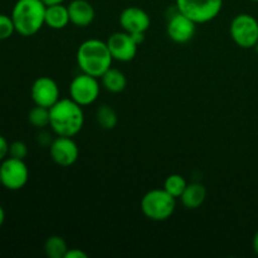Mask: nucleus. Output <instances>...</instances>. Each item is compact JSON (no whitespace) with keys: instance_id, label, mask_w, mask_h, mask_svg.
I'll use <instances>...</instances> for the list:
<instances>
[{"instance_id":"11","label":"nucleus","mask_w":258,"mask_h":258,"mask_svg":"<svg viewBox=\"0 0 258 258\" xmlns=\"http://www.w3.org/2000/svg\"><path fill=\"white\" fill-rule=\"evenodd\" d=\"M30 96L35 105L50 108L60 98L59 87L53 78L42 76L33 82Z\"/></svg>"},{"instance_id":"9","label":"nucleus","mask_w":258,"mask_h":258,"mask_svg":"<svg viewBox=\"0 0 258 258\" xmlns=\"http://www.w3.org/2000/svg\"><path fill=\"white\" fill-rule=\"evenodd\" d=\"M106 43H107V47L110 49L113 60H118V62L133 60L136 57L138 48L140 45L136 42L135 38L125 30L112 33L106 40Z\"/></svg>"},{"instance_id":"10","label":"nucleus","mask_w":258,"mask_h":258,"mask_svg":"<svg viewBox=\"0 0 258 258\" xmlns=\"http://www.w3.org/2000/svg\"><path fill=\"white\" fill-rule=\"evenodd\" d=\"M49 154L52 160L57 165L67 168V166L73 165L78 160L80 149L72 138L57 136L54 140L50 141Z\"/></svg>"},{"instance_id":"24","label":"nucleus","mask_w":258,"mask_h":258,"mask_svg":"<svg viewBox=\"0 0 258 258\" xmlns=\"http://www.w3.org/2000/svg\"><path fill=\"white\" fill-rule=\"evenodd\" d=\"M9 156V144L7 139L0 135V163Z\"/></svg>"},{"instance_id":"12","label":"nucleus","mask_w":258,"mask_h":258,"mask_svg":"<svg viewBox=\"0 0 258 258\" xmlns=\"http://www.w3.org/2000/svg\"><path fill=\"white\" fill-rule=\"evenodd\" d=\"M176 9V8H175ZM197 23L189 19L184 14H181L178 9L176 12L169 18L168 24H166V34L173 42L184 44L188 43L189 40L193 39L196 34Z\"/></svg>"},{"instance_id":"17","label":"nucleus","mask_w":258,"mask_h":258,"mask_svg":"<svg viewBox=\"0 0 258 258\" xmlns=\"http://www.w3.org/2000/svg\"><path fill=\"white\" fill-rule=\"evenodd\" d=\"M102 81V86L108 91V92L112 93H120L127 86V80H126V76L123 75V72H121L117 68H112L106 71L105 75L101 77Z\"/></svg>"},{"instance_id":"27","label":"nucleus","mask_w":258,"mask_h":258,"mask_svg":"<svg viewBox=\"0 0 258 258\" xmlns=\"http://www.w3.org/2000/svg\"><path fill=\"white\" fill-rule=\"evenodd\" d=\"M45 4V7H49V5H55V4H63L64 0H42Z\"/></svg>"},{"instance_id":"22","label":"nucleus","mask_w":258,"mask_h":258,"mask_svg":"<svg viewBox=\"0 0 258 258\" xmlns=\"http://www.w3.org/2000/svg\"><path fill=\"white\" fill-rule=\"evenodd\" d=\"M15 27L10 15L0 14V40H7L14 34Z\"/></svg>"},{"instance_id":"30","label":"nucleus","mask_w":258,"mask_h":258,"mask_svg":"<svg viewBox=\"0 0 258 258\" xmlns=\"http://www.w3.org/2000/svg\"><path fill=\"white\" fill-rule=\"evenodd\" d=\"M251 2H254V3H258V0H251Z\"/></svg>"},{"instance_id":"28","label":"nucleus","mask_w":258,"mask_h":258,"mask_svg":"<svg viewBox=\"0 0 258 258\" xmlns=\"http://www.w3.org/2000/svg\"><path fill=\"white\" fill-rule=\"evenodd\" d=\"M4 222H5V211H4V208L0 206V227L4 224Z\"/></svg>"},{"instance_id":"4","label":"nucleus","mask_w":258,"mask_h":258,"mask_svg":"<svg viewBox=\"0 0 258 258\" xmlns=\"http://www.w3.org/2000/svg\"><path fill=\"white\" fill-rule=\"evenodd\" d=\"M176 198L165 189H151L140 202V208L144 216L150 221L163 222L170 218L175 212Z\"/></svg>"},{"instance_id":"19","label":"nucleus","mask_w":258,"mask_h":258,"mask_svg":"<svg viewBox=\"0 0 258 258\" xmlns=\"http://www.w3.org/2000/svg\"><path fill=\"white\" fill-rule=\"evenodd\" d=\"M96 120L103 130H112L117 125L118 116L110 105H102L96 112Z\"/></svg>"},{"instance_id":"20","label":"nucleus","mask_w":258,"mask_h":258,"mask_svg":"<svg viewBox=\"0 0 258 258\" xmlns=\"http://www.w3.org/2000/svg\"><path fill=\"white\" fill-rule=\"evenodd\" d=\"M186 185H188V183H186V180L184 179L183 175H180V174H171V175H169L168 178L165 179L163 188L165 189L170 196H173L174 198L178 199L180 198L181 194L184 193Z\"/></svg>"},{"instance_id":"26","label":"nucleus","mask_w":258,"mask_h":258,"mask_svg":"<svg viewBox=\"0 0 258 258\" xmlns=\"http://www.w3.org/2000/svg\"><path fill=\"white\" fill-rule=\"evenodd\" d=\"M252 247H253L254 253L258 256V231L256 232V234H254V237H253V241H252Z\"/></svg>"},{"instance_id":"31","label":"nucleus","mask_w":258,"mask_h":258,"mask_svg":"<svg viewBox=\"0 0 258 258\" xmlns=\"http://www.w3.org/2000/svg\"><path fill=\"white\" fill-rule=\"evenodd\" d=\"M0 186H2V178H0Z\"/></svg>"},{"instance_id":"1","label":"nucleus","mask_w":258,"mask_h":258,"mask_svg":"<svg viewBox=\"0 0 258 258\" xmlns=\"http://www.w3.org/2000/svg\"><path fill=\"white\" fill-rule=\"evenodd\" d=\"M85 123L82 106L72 98H59L49 108V126L57 136L73 138L77 135Z\"/></svg>"},{"instance_id":"25","label":"nucleus","mask_w":258,"mask_h":258,"mask_svg":"<svg viewBox=\"0 0 258 258\" xmlns=\"http://www.w3.org/2000/svg\"><path fill=\"white\" fill-rule=\"evenodd\" d=\"M88 254L80 248H70L64 258H87Z\"/></svg>"},{"instance_id":"7","label":"nucleus","mask_w":258,"mask_h":258,"mask_svg":"<svg viewBox=\"0 0 258 258\" xmlns=\"http://www.w3.org/2000/svg\"><path fill=\"white\" fill-rule=\"evenodd\" d=\"M2 186L8 190H20L29 180V169L24 160L9 156L0 164Z\"/></svg>"},{"instance_id":"16","label":"nucleus","mask_w":258,"mask_h":258,"mask_svg":"<svg viewBox=\"0 0 258 258\" xmlns=\"http://www.w3.org/2000/svg\"><path fill=\"white\" fill-rule=\"evenodd\" d=\"M207 198V189L201 183H190L181 194V204L186 209H198Z\"/></svg>"},{"instance_id":"8","label":"nucleus","mask_w":258,"mask_h":258,"mask_svg":"<svg viewBox=\"0 0 258 258\" xmlns=\"http://www.w3.org/2000/svg\"><path fill=\"white\" fill-rule=\"evenodd\" d=\"M98 96H100V83L97 77L82 72L71 81L70 97L82 107L96 102Z\"/></svg>"},{"instance_id":"2","label":"nucleus","mask_w":258,"mask_h":258,"mask_svg":"<svg viewBox=\"0 0 258 258\" xmlns=\"http://www.w3.org/2000/svg\"><path fill=\"white\" fill-rule=\"evenodd\" d=\"M81 72L101 78L112 64V55L107 43L100 39H87L81 43L76 54Z\"/></svg>"},{"instance_id":"15","label":"nucleus","mask_w":258,"mask_h":258,"mask_svg":"<svg viewBox=\"0 0 258 258\" xmlns=\"http://www.w3.org/2000/svg\"><path fill=\"white\" fill-rule=\"evenodd\" d=\"M45 25L55 30L63 29L71 23L68 8L63 4L49 5L45 9Z\"/></svg>"},{"instance_id":"6","label":"nucleus","mask_w":258,"mask_h":258,"mask_svg":"<svg viewBox=\"0 0 258 258\" xmlns=\"http://www.w3.org/2000/svg\"><path fill=\"white\" fill-rule=\"evenodd\" d=\"M229 33L238 47L244 49L254 48L258 42V20L253 15L241 13L232 19Z\"/></svg>"},{"instance_id":"18","label":"nucleus","mask_w":258,"mask_h":258,"mask_svg":"<svg viewBox=\"0 0 258 258\" xmlns=\"http://www.w3.org/2000/svg\"><path fill=\"white\" fill-rule=\"evenodd\" d=\"M68 249L67 242L60 236L48 237L44 243V252L49 258H64Z\"/></svg>"},{"instance_id":"23","label":"nucleus","mask_w":258,"mask_h":258,"mask_svg":"<svg viewBox=\"0 0 258 258\" xmlns=\"http://www.w3.org/2000/svg\"><path fill=\"white\" fill-rule=\"evenodd\" d=\"M28 155V146L23 141H14L9 144V156L24 160Z\"/></svg>"},{"instance_id":"5","label":"nucleus","mask_w":258,"mask_h":258,"mask_svg":"<svg viewBox=\"0 0 258 258\" xmlns=\"http://www.w3.org/2000/svg\"><path fill=\"white\" fill-rule=\"evenodd\" d=\"M223 0H175V8L197 24H206L218 17Z\"/></svg>"},{"instance_id":"14","label":"nucleus","mask_w":258,"mask_h":258,"mask_svg":"<svg viewBox=\"0 0 258 258\" xmlns=\"http://www.w3.org/2000/svg\"><path fill=\"white\" fill-rule=\"evenodd\" d=\"M67 8L71 23L76 27L86 28L95 20V8L87 0H72Z\"/></svg>"},{"instance_id":"21","label":"nucleus","mask_w":258,"mask_h":258,"mask_svg":"<svg viewBox=\"0 0 258 258\" xmlns=\"http://www.w3.org/2000/svg\"><path fill=\"white\" fill-rule=\"evenodd\" d=\"M28 120H29V122L37 128L47 127V126L49 125V108L35 105L34 107L29 111Z\"/></svg>"},{"instance_id":"13","label":"nucleus","mask_w":258,"mask_h":258,"mask_svg":"<svg viewBox=\"0 0 258 258\" xmlns=\"http://www.w3.org/2000/svg\"><path fill=\"white\" fill-rule=\"evenodd\" d=\"M118 22L122 30L130 34H145L150 28V15L139 7H127L121 12Z\"/></svg>"},{"instance_id":"29","label":"nucleus","mask_w":258,"mask_h":258,"mask_svg":"<svg viewBox=\"0 0 258 258\" xmlns=\"http://www.w3.org/2000/svg\"><path fill=\"white\" fill-rule=\"evenodd\" d=\"M254 49H256V52H257V54H258V42H257V44L254 45Z\"/></svg>"},{"instance_id":"3","label":"nucleus","mask_w":258,"mask_h":258,"mask_svg":"<svg viewBox=\"0 0 258 258\" xmlns=\"http://www.w3.org/2000/svg\"><path fill=\"white\" fill-rule=\"evenodd\" d=\"M45 7L42 0H18L12 10L15 32L23 37L37 34L45 24Z\"/></svg>"}]
</instances>
